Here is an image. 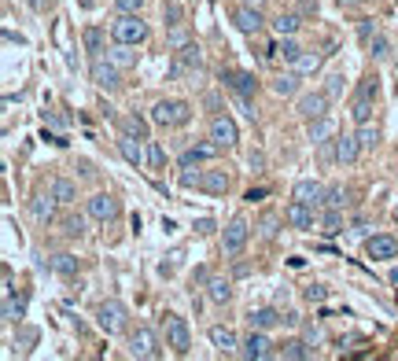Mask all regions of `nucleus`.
<instances>
[{
	"instance_id": "nucleus-1",
	"label": "nucleus",
	"mask_w": 398,
	"mask_h": 361,
	"mask_svg": "<svg viewBox=\"0 0 398 361\" xmlns=\"http://www.w3.org/2000/svg\"><path fill=\"white\" fill-rule=\"evenodd\" d=\"M152 122L163 125V130H181V125L192 122V103H185V100H159L152 107Z\"/></svg>"
},
{
	"instance_id": "nucleus-2",
	"label": "nucleus",
	"mask_w": 398,
	"mask_h": 361,
	"mask_svg": "<svg viewBox=\"0 0 398 361\" xmlns=\"http://www.w3.org/2000/svg\"><path fill=\"white\" fill-rule=\"evenodd\" d=\"M111 34H115V41H126V45H144L152 30H148V23L141 19V12H122L115 19Z\"/></svg>"
},
{
	"instance_id": "nucleus-3",
	"label": "nucleus",
	"mask_w": 398,
	"mask_h": 361,
	"mask_svg": "<svg viewBox=\"0 0 398 361\" xmlns=\"http://www.w3.org/2000/svg\"><path fill=\"white\" fill-rule=\"evenodd\" d=\"M96 324H100L107 336H118V332H126V324H129V310L118 299H107V302L96 306Z\"/></svg>"
},
{
	"instance_id": "nucleus-4",
	"label": "nucleus",
	"mask_w": 398,
	"mask_h": 361,
	"mask_svg": "<svg viewBox=\"0 0 398 361\" xmlns=\"http://www.w3.org/2000/svg\"><path fill=\"white\" fill-rule=\"evenodd\" d=\"M247 240H251V225H247L243 218H232L229 225H225V236H221V251L229 254V258H240Z\"/></svg>"
},
{
	"instance_id": "nucleus-5",
	"label": "nucleus",
	"mask_w": 398,
	"mask_h": 361,
	"mask_svg": "<svg viewBox=\"0 0 398 361\" xmlns=\"http://www.w3.org/2000/svg\"><path fill=\"white\" fill-rule=\"evenodd\" d=\"M129 354L133 358H144V361H155L163 358V350H159V339L148 324H137V332L129 336Z\"/></svg>"
},
{
	"instance_id": "nucleus-6",
	"label": "nucleus",
	"mask_w": 398,
	"mask_h": 361,
	"mask_svg": "<svg viewBox=\"0 0 398 361\" xmlns=\"http://www.w3.org/2000/svg\"><path fill=\"white\" fill-rule=\"evenodd\" d=\"M163 324H166V343L174 347V354H188V350H192V332H188V321H185V317L166 313Z\"/></svg>"
},
{
	"instance_id": "nucleus-7",
	"label": "nucleus",
	"mask_w": 398,
	"mask_h": 361,
	"mask_svg": "<svg viewBox=\"0 0 398 361\" xmlns=\"http://www.w3.org/2000/svg\"><path fill=\"white\" fill-rule=\"evenodd\" d=\"M236 354L247 358V361H262V358H273V343H270V336H266L262 328H251V336L240 343Z\"/></svg>"
},
{
	"instance_id": "nucleus-8",
	"label": "nucleus",
	"mask_w": 398,
	"mask_h": 361,
	"mask_svg": "<svg viewBox=\"0 0 398 361\" xmlns=\"http://www.w3.org/2000/svg\"><path fill=\"white\" fill-rule=\"evenodd\" d=\"M328 103H332V96L321 89V92H306V96H299L295 111H299V118L314 122V118H325V114H328Z\"/></svg>"
},
{
	"instance_id": "nucleus-9",
	"label": "nucleus",
	"mask_w": 398,
	"mask_h": 361,
	"mask_svg": "<svg viewBox=\"0 0 398 361\" xmlns=\"http://www.w3.org/2000/svg\"><path fill=\"white\" fill-rule=\"evenodd\" d=\"M118 70H122V67H115L111 59L96 56V59H92V70H89V74H92V81L100 85V89H107V92H115L118 85H122V74H118Z\"/></svg>"
},
{
	"instance_id": "nucleus-10",
	"label": "nucleus",
	"mask_w": 398,
	"mask_h": 361,
	"mask_svg": "<svg viewBox=\"0 0 398 361\" xmlns=\"http://www.w3.org/2000/svg\"><path fill=\"white\" fill-rule=\"evenodd\" d=\"M210 141L218 147H236L240 130H236V122L229 118V114H214V118H210Z\"/></svg>"
},
{
	"instance_id": "nucleus-11",
	"label": "nucleus",
	"mask_w": 398,
	"mask_h": 361,
	"mask_svg": "<svg viewBox=\"0 0 398 361\" xmlns=\"http://www.w3.org/2000/svg\"><path fill=\"white\" fill-rule=\"evenodd\" d=\"M365 254L372 262H391V258H398V240L395 236H369L365 240Z\"/></svg>"
},
{
	"instance_id": "nucleus-12",
	"label": "nucleus",
	"mask_w": 398,
	"mask_h": 361,
	"mask_svg": "<svg viewBox=\"0 0 398 361\" xmlns=\"http://www.w3.org/2000/svg\"><path fill=\"white\" fill-rule=\"evenodd\" d=\"M89 218H96V221H115V218H118V199H115L111 192H96V196L89 199Z\"/></svg>"
},
{
	"instance_id": "nucleus-13",
	"label": "nucleus",
	"mask_w": 398,
	"mask_h": 361,
	"mask_svg": "<svg viewBox=\"0 0 398 361\" xmlns=\"http://www.w3.org/2000/svg\"><path fill=\"white\" fill-rule=\"evenodd\" d=\"M232 23L240 34H258L262 30V8H251V4H240L232 12Z\"/></svg>"
},
{
	"instance_id": "nucleus-14",
	"label": "nucleus",
	"mask_w": 398,
	"mask_h": 361,
	"mask_svg": "<svg viewBox=\"0 0 398 361\" xmlns=\"http://www.w3.org/2000/svg\"><path fill=\"white\" fill-rule=\"evenodd\" d=\"M284 218L292 221V229H299V232H310V229H314V207L299 203V199H292V203H288Z\"/></svg>"
},
{
	"instance_id": "nucleus-15",
	"label": "nucleus",
	"mask_w": 398,
	"mask_h": 361,
	"mask_svg": "<svg viewBox=\"0 0 398 361\" xmlns=\"http://www.w3.org/2000/svg\"><path fill=\"white\" fill-rule=\"evenodd\" d=\"M199 188L210 196H225L232 188V177L225 174V169H207V174H199Z\"/></svg>"
},
{
	"instance_id": "nucleus-16",
	"label": "nucleus",
	"mask_w": 398,
	"mask_h": 361,
	"mask_svg": "<svg viewBox=\"0 0 398 361\" xmlns=\"http://www.w3.org/2000/svg\"><path fill=\"white\" fill-rule=\"evenodd\" d=\"M292 199H299V203H306V207H321V199H325V188L317 185V180H295V188H292Z\"/></svg>"
},
{
	"instance_id": "nucleus-17",
	"label": "nucleus",
	"mask_w": 398,
	"mask_h": 361,
	"mask_svg": "<svg viewBox=\"0 0 398 361\" xmlns=\"http://www.w3.org/2000/svg\"><path fill=\"white\" fill-rule=\"evenodd\" d=\"M225 81H229V89L236 92V96H247V100H251L255 92H258V78H255V74H247V70L225 74Z\"/></svg>"
},
{
	"instance_id": "nucleus-18",
	"label": "nucleus",
	"mask_w": 398,
	"mask_h": 361,
	"mask_svg": "<svg viewBox=\"0 0 398 361\" xmlns=\"http://www.w3.org/2000/svg\"><path fill=\"white\" fill-rule=\"evenodd\" d=\"M361 152H365V147H361V141H358V133L339 136V141H336V158H339L343 166H354V163H358V155H361Z\"/></svg>"
},
{
	"instance_id": "nucleus-19",
	"label": "nucleus",
	"mask_w": 398,
	"mask_h": 361,
	"mask_svg": "<svg viewBox=\"0 0 398 361\" xmlns=\"http://www.w3.org/2000/svg\"><path fill=\"white\" fill-rule=\"evenodd\" d=\"M207 336H210V343H214V350H221V354H232V350L240 347V339H236V332H232L229 324H214V328H210Z\"/></svg>"
},
{
	"instance_id": "nucleus-20",
	"label": "nucleus",
	"mask_w": 398,
	"mask_h": 361,
	"mask_svg": "<svg viewBox=\"0 0 398 361\" xmlns=\"http://www.w3.org/2000/svg\"><path fill=\"white\" fill-rule=\"evenodd\" d=\"M107 59H111L115 67H122V70L137 67V45H126V41H115V45L107 48Z\"/></svg>"
},
{
	"instance_id": "nucleus-21",
	"label": "nucleus",
	"mask_w": 398,
	"mask_h": 361,
	"mask_svg": "<svg viewBox=\"0 0 398 361\" xmlns=\"http://www.w3.org/2000/svg\"><path fill=\"white\" fill-rule=\"evenodd\" d=\"M214 155H218V144H214V141H203V144L188 147V152L181 155V169H192L196 163H207V158H214Z\"/></svg>"
},
{
	"instance_id": "nucleus-22",
	"label": "nucleus",
	"mask_w": 398,
	"mask_h": 361,
	"mask_svg": "<svg viewBox=\"0 0 398 361\" xmlns=\"http://www.w3.org/2000/svg\"><path fill=\"white\" fill-rule=\"evenodd\" d=\"M56 203H59L56 192H52V196H34V199H30V214H34L41 225H48V221L56 218Z\"/></svg>"
},
{
	"instance_id": "nucleus-23",
	"label": "nucleus",
	"mask_w": 398,
	"mask_h": 361,
	"mask_svg": "<svg viewBox=\"0 0 398 361\" xmlns=\"http://www.w3.org/2000/svg\"><path fill=\"white\" fill-rule=\"evenodd\" d=\"M118 152H122V158H126L129 166H141L144 158H148V155H144V147L137 144V136H129V133L118 136Z\"/></svg>"
},
{
	"instance_id": "nucleus-24",
	"label": "nucleus",
	"mask_w": 398,
	"mask_h": 361,
	"mask_svg": "<svg viewBox=\"0 0 398 361\" xmlns=\"http://www.w3.org/2000/svg\"><path fill=\"white\" fill-rule=\"evenodd\" d=\"M247 321H251V328H262V332H270L273 324H281L284 317L273 310V306H262V310H251L247 313Z\"/></svg>"
},
{
	"instance_id": "nucleus-25",
	"label": "nucleus",
	"mask_w": 398,
	"mask_h": 361,
	"mask_svg": "<svg viewBox=\"0 0 398 361\" xmlns=\"http://www.w3.org/2000/svg\"><path fill=\"white\" fill-rule=\"evenodd\" d=\"M207 295H210V302L225 306V302L232 299V280H225V277H210V280H207Z\"/></svg>"
},
{
	"instance_id": "nucleus-26",
	"label": "nucleus",
	"mask_w": 398,
	"mask_h": 361,
	"mask_svg": "<svg viewBox=\"0 0 398 361\" xmlns=\"http://www.w3.org/2000/svg\"><path fill=\"white\" fill-rule=\"evenodd\" d=\"M299 26H303V19L292 15V12H281V15L273 19V34H277V37H295Z\"/></svg>"
},
{
	"instance_id": "nucleus-27",
	"label": "nucleus",
	"mask_w": 398,
	"mask_h": 361,
	"mask_svg": "<svg viewBox=\"0 0 398 361\" xmlns=\"http://www.w3.org/2000/svg\"><path fill=\"white\" fill-rule=\"evenodd\" d=\"M299 78H303V74H295V70H288V74H277L270 89L277 92V96H295V92H299Z\"/></svg>"
},
{
	"instance_id": "nucleus-28",
	"label": "nucleus",
	"mask_w": 398,
	"mask_h": 361,
	"mask_svg": "<svg viewBox=\"0 0 398 361\" xmlns=\"http://www.w3.org/2000/svg\"><path fill=\"white\" fill-rule=\"evenodd\" d=\"M310 354H314V350H310L303 339H288V343L281 347V358H284V361H306Z\"/></svg>"
},
{
	"instance_id": "nucleus-29",
	"label": "nucleus",
	"mask_w": 398,
	"mask_h": 361,
	"mask_svg": "<svg viewBox=\"0 0 398 361\" xmlns=\"http://www.w3.org/2000/svg\"><path fill=\"white\" fill-rule=\"evenodd\" d=\"M292 70H295V74H303V78H310V74H317V70H321V56H317V52H303V56L292 63Z\"/></svg>"
},
{
	"instance_id": "nucleus-30",
	"label": "nucleus",
	"mask_w": 398,
	"mask_h": 361,
	"mask_svg": "<svg viewBox=\"0 0 398 361\" xmlns=\"http://www.w3.org/2000/svg\"><path fill=\"white\" fill-rule=\"evenodd\" d=\"M23 317H26V302L15 299V295L8 291V295H4V321L15 324V321H23Z\"/></svg>"
},
{
	"instance_id": "nucleus-31",
	"label": "nucleus",
	"mask_w": 398,
	"mask_h": 361,
	"mask_svg": "<svg viewBox=\"0 0 398 361\" xmlns=\"http://www.w3.org/2000/svg\"><path fill=\"white\" fill-rule=\"evenodd\" d=\"M144 163L148 166H152V169H163L166 166V152H163V144H159V141H152V136H148V141H144Z\"/></svg>"
},
{
	"instance_id": "nucleus-32",
	"label": "nucleus",
	"mask_w": 398,
	"mask_h": 361,
	"mask_svg": "<svg viewBox=\"0 0 398 361\" xmlns=\"http://www.w3.org/2000/svg\"><path fill=\"white\" fill-rule=\"evenodd\" d=\"M81 41H85V52H92V59L100 56V52H107V48H103V41H107V37H103V30H100V26H89V30L81 34Z\"/></svg>"
},
{
	"instance_id": "nucleus-33",
	"label": "nucleus",
	"mask_w": 398,
	"mask_h": 361,
	"mask_svg": "<svg viewBox=\"0 0 398 361\" xmlns=\"http://www.w3.org/2000/svg\"><path fill=\"white\" fill-rule=\"evenodd\" d=\"M52 192H56V199H59V203H74V199H78V185H74L70 177H56Z\"/></svg>"
},
{
	"instance_id": "nucleus-34",
	"label": "nucleus",
	"mask_w": 398,
	"mask_h": 361,
	"mask_svg": "<svg viewBox=\"0 0 398 361\" xmlns=\"http://www.w3.org/2000/svg\"><path fill=\"white\" fill-rule=\"evenodd\" d=\"M122 133L137 136V141H148V122L141 118V114H126V118H122Z\"/></svg>"
},
{
	"instance_id": "nucleus-35",
	"label": "nucleus",
	"mask_w": 398,
	"mask_h": 361,
	"mask_svg": "<svg viewBox=\"0 0 398 361\" xmlns=\"http://www.w3.org/2000/svg\"><path fill=\"white\" fill-rule=\"evenodd\" d=\"M310 141H314V144H328V141H332V122H328V114H325V118H314V122H310Z\"/></svg>"
},
{
	"instance_id": "nucleus-36",
	"label": "nucleus",
	"mask_w": 398,
	"mask_h": 361,
	"mask_svg": "<svg viewBox=\"0 0 398 361\" xmlns=\"http://www.w3.org/2000/svg\"><path fill=\"white\" fill-rule=\"evenodd\" d=\"M321 232H325V236H339V232H343V210H325V218H321Z\"/></svg>"
},
{
	"instance_id": "nucleus-37",
	"label": "nucleus",
	"mask_w": 398,
	"mask_h": 361,
	"mask_svg": "<svg viewBox=\"0 0 398 361\" xmlns=\"http://www.w3.org/2000/svg\"><path fill=\"white\" fill-rule=\"evenodd\" d=\"M343 203H347V192H343L339 185H328V188H325V199H321V207H325V210H343Z\"/></svg>"
},
{
	"instance_id": "nucleus-38",
	"label": "nucleus",
	"mask_w": 398,
	"mask_h": 361,
	"mask_svg": "<svg viewBox=\"0 0 398 361\" xmlns=\"http://www.w3.org/2000/svg\"><path fill=\"white\" fill-rule=\"evenodd\" d=\"M52 269H56L59 277H74V273H78V258H74V254H56V258H52Z\"/></svg>"
},
{
	"instance_id": "nucleus-39",
	"label": "nucleus",
	"mask_w": 398,
	"mask_h": 361,
	"mask_svg": "<svg viewBox=\"0 0 398 361\" xmlns=\"http://www.w3.org/2000/svg\"><path fill=\"white\" fill-rule=\"evenodd\" d=\"M277 56L288 59V63H295L299 56H303V48H299V41H295V37H281V45H277Z\"/></svg>"
},
{
	"instance_id": "nucleus-40",
	"label": "nucleus",
	"mask_w": 398,
	"mask_h": 361,
	"mask_svg": "<svg viewBox=\"0 0 398 361\" xmlns=\"http://www.w3.org/2000/svg\"><path fill=\"white\" fill-rule=\"evenodd\" d=\"M358 141H361L365 152H369V147L380 144V130H376V125H369V122H361V125H358Z\"/></svg>"
},
{
	"instance_id": "nucleus-41",
	"label": "nucleus",
	"mask_w": 398,
	"mask_h": 361,
	"mask_svg": "<svg viewBox=\"0 0 398 361\" xmlns=\"http://www.w3.org/2000/svg\"><path fill=\"white\" fill-rule=\"evenodd\" d=\"M350 114H354V122H358V125H361V122H369V114H372V100H361V96H358V100H354V107H350Z\"/></svg>"
},
{
	"instance_id": "nucleus-42",
	"label": "nucleus",
	"mask_w": 398,
	"mask_h": 361,
	"mask_svg": "<svg viewBox=\"0 0 398 361\" xmlns=\"http://www.w3.org/2000/svg\"><path fill=\"white\" fill-rule=\"evenodd\" d=\"M166 41H170V48H174V52H177V48H185V45H192V37H188V30H185V26H174Z\"/></svg>"
},
{
	"instance_id": "nucleus-43",
	"label": "nucleus",
	"mask_w": 398,
	"mask_h": 361,
	"mask_svg": "<svg viewBox=\"0 0 398 361\" xmlns=\"http://www.w3.org/2000/svg\"><path fill=\"white\" fill-rule=\"evenodd\" d=\"M343 81H347V78H343L339 70H336V74H328V85H325V92H328L332 100H339V96H343Z\"/></svg>"
},
{
	"instance_id": "nucleus-44",
	"label": "nucleus",
	"mask_w": 398,
	"mask_h": 361,
	"mask_svg": "<svg viewBox=\"0 0 398 361\" xmlns=\"http://www.w3.org/2000/svg\"><path fill=\"white\" fill-rule=\"evenodd\" d=\"M372 56H376V59H387V56H391V45H387V37H384V34H376V37H372Z\"/></svg>"
},
{
	"instance_id": "nucleus-45",
	"label": "nucleus",
	"mask_w": 398,
	"mask_h": 361,
	"mask_svg": "<svg viewBox=\"0 0 398 361\" xmlns=\"http://www.w3.org/2000/svg\"><path fill=\"white\" fill-rule=\"evenodd\" d=\"M63 232H67V236H85V218H67V225H63Z\"/></svg>"
},
{
	"instance_id": "nucleus-46",
	"label": "nucleus",
	"mask_w": 398,
	"mask_h": 361,
	"mask_svg": "<svg viewBox=\"0 0 398 361\" xmlns=\"http://www.w3.org/2000/svg\"><path fill=\"white\" fill-rule=\"evenodd\" d=\"M376 92H380L376 78H365V81H361V89H358V96H361V100H376Z\"/></svg>"
},
{
	"instance_id": "nucleus-47",
	"label": "nucleus",
	"mask_w": 398,
	"mask_h": 361,
	"mask_svg": "<svg viewBox=\"0 0 398 361\" xmlns=\"http://www.w3.org/2000/svg\"><path fill=\"white\" fill-rule=\"evenodd\" d=\"M380 34L376 30V23H361V30H358V37H361V45H372V37Z\"/></svg>"
},
{
	"instance_id": "nucleus-48",
	"label": "nucleus",
	"mask_w": 398,
	"mask_h": 361,
	"mask_svg": "<svg viewBox=\"0 0 398 361\" xmlns=\"http://www.w3.org/2000/svg\"><path fill=\"white\" fill-rule=\"evenodd\" d=\"M306 299H310V302H325V299H328V291L321 288V284H310V288H306Z\"/></svg>"
},
{
	"instance_id": "nucleus-49",
	"label": "nucleus",
	"mask_w": 398,
	"mask_h": 361,
	"mask_svg": "<svg viewBox=\"0 0 398 361\" xmlns=\"http://www.w3.org/2000/svg\"><path fill=\"white\" fill-rule=\"evenodd\" d=\"M115 8H118V12H141L144 0H115Z\"/></svg>"
},
{
	"instance_id": "nucleus-50",
	"label": "nucleus",
	"mask_w": 398,
	"mask_h": 361,
	"mask_svg": "<svg viewBox=\"0 0 398 361\" xmlns=\"http://www.w3.org/2000/svg\"><path fill=\"white\" fill-rule=\"evenodd\" d=\"M321 339H325V332H321V324H306V343H321Z\"/></svg>"
},
{
	"instance_id": "nucleus-51",
	"label": "nucleus",
	"mask_w": 398,
	"mask_h": 361,
	"mask_svg": "<svg viewBox=\"0 0 398 361\" xmlns=\"http://www.w3.org/2000/svg\"><path fill=\"white\" fill-rule=\"evenodd\" d=\"M262 236H270V240L277 236V218H266L262 221Z\"/></svg>"
},
{
	"instance_id": "nucleus-52",
	"label": "nucleus",
	"mask_w": 398,
	"mask_h": 361,
	"mask_svg": "<svg viewBox=\"0 0 398 361\" xmlns=\"http://www.w3.org/2000/svg\"><path fill=\"white\" fill-rule=\"evenodd\" d=\"M196 232H199V236H207V232H214V221H210V218H199V221H196Z\"/></svg>"
},
{
	"instance_id": "nucleus-53",
	"label": "nucleus",
	"mask_w": 398,
	"mask_h": 361,
	"mask_svg": "<svg viewBox=\"0 0 398 361\" xmlns=\"http://www.w3.org/2000/svg\"><path fill=\"white\" fill-rule=\"evenodd\" d=\"M52 4H56V0H30V8H34V12H52Z\"/></svg>"
},
{
	"instance_id": "nucleus-54",
	"label": "nucleus",
	"mask_w": 398,
	"mask_h": 361,
	"mask_svg": "<svg viewBox=\"0 0 398 361\" xmlns=\"http://www.w3.org/2000/svg\"><path fill=\"white\" fill-rule=\"evenodd\" d=\"M30 343H37V332H34V328H26V332H23V347L30 350Z\"/></svg>"
},
{
	"instance_id": "nucleus-55",
	"label": "nucleus",
	"mask_w": 398,
	"mask_h": 361,
	"mask_svg": "<svg viewBox=\"0 0 398 361\" xmlns=\"http://www.w3.org/2000/svg\"><path fill=\"white\" fill-rule=\"evenodd\" d=\"M243 4H251V8H266L270 0H243Z\"/></svg>"
},
{
	"instance_id": "nucleus-56",
	"label": "nucleus",
	"mask_w": 398,
	"mask_h": 361,
	"mask_svg": "<svg viewBox=\"0 0 398 361\" xmlns=\"http://www.w3.org/2000/svg\"><path fill=\"white\" fill-rule=\"evenodd\" d=\"M339 4H343V8H358L361 0H339Z\"/></svg>"
},
{
	"instance_id": "nucleus-57",
	"label": "nucleus",
	"mask_w": 398,
	"mask_h": 361,
	"mask_svg": "<svg viewBox=\"0 0 398 361\" xmlns=\"http://www.w3.org/2000/svg\"><path fill=\"white\" fill-rule=\"evenodd\" d=\"M391 288L398 291V269H391Z\"/></svg>"
},
{
	"instance_id": "nucleus-58",
	"label": "nucleus",
	"mask_w": 398,
	"mask_h": 361,
	"mask_svg": "<svg viewBox=\"0 0 398 361\" xmlns=\"http://www.w3.org/2000/svg\"><path fill=\"white\" fill-rule=\"evenodd\" d=\"M96 4V0H81V8H92Z\"/></svg>"
}]
</instances>
